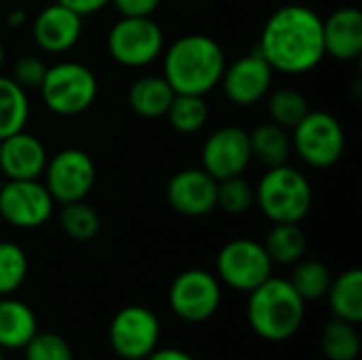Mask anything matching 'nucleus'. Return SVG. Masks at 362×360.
<instances>
[{
	"label": "nucleus",
	"instance_id": "obj_1",
	"mask_svg": "<svg viewBox=\"0 0 362 360\" xmlns=\"http://www.w3.org/2000/svg\"><path fill=\"white\" fill-rule=\"evenodd\" d=\"M257 51L278 72H312L327 55L322 17L303 4L280 6L265 21Z\"/></svg>",
	"mask_w": 362,
	"mask_h": 360
},
{
	"label": "nucleus",
	"instance_id": "obj_2",
	"mask_svg": "<svg viewBox=\"0 0 362 360\" xmlns=\"http://www.w3.org/2000/svg\"><path fill=\"white\" fill-rule=\"evenodd\" d=\"M227 57L208 34H185L163 53V79L174 93L206 95L218 87Z\"/></svg>",
	"mask_w": 362,
	"mask_h": 360
},
{
	"label": "nucleus",
	"instance_id": "obj_3",
	"mask_svg": "<svg viewBox=\"0 0 362 360\" xmlns=\"http://www.w3.org/2000/svg\"><path fill=\"white\" fill-rule=\"evenodd\" d=\"M246 316L261 339L280 344L299 333L305 318V301L286 278L269 276L248 293Z\"/></svg>",
	"mask_w": 362,
	"mask_h": 360
},
{
	"label": "nucleus",
	"instance_id": "obj_4",
	"mask_svg": "<svg viewBox=\"0 0 362 360\" xmlns=\"http://www.w3.org/2000/svg\"><path fill=\"white\" fill-rule=\"evenodd\" d=\"M255 204L272 223H301L312 210L314 191L303 172L282 163L261 176Z\"/></svg>",
	"mask_w": 362,
	"mask_h": 360
},
{
	"label": "nucleus",
	"instance_id": "obj_5",
	"mask_svg": "<svg viewBox=\"0 0 362 360\" xmlns=\"http://www.w3.org/2000/svg\"><path fill=\"white\" fill-rule=\"evenodd\" d=\"M45 106L62 117H74L91 108L98 95V79L93 70L81 62H57L47 66L40 83Z\"/></svg>",
	"mask_w": 362,
	"mask_h": 360
},
{
	"label": "nucleus",
	"instance_id": "obj_6",
	"mask_svg": "<svg viewBox=\"0 0 362 360\" xmlns=\"http://www.w3.org/2000/svg\"><path fill=\"white\" fill-rule=\"evenodd\" d=\"M223 284L216 274L199 267L180 272L168 291V306L172 314L189 325L208 323L221 308Z\"/></svg>",
	"mask_w": 362,
	"mask_h": 360
},
{
	"label": "nucleus",
	"instance_id": "obj_7",
	"mask_svg": "<svg viewBox=\"0 0 362 360\" xmlns=\"http://www.w3.org/2000/svg\"><path fill=\"white\" fill-rule=\"evenodd\" d=\"M291 144L310 168L325 170L341 159L346 151V132L331 112L310 110L293 127Z\"/></svg>",
	"mask_w": 362,
	"mask_h": 360
},
{
	"label": "nucleus",
	"instance_id": "obj_8",
	"mask_svg": "<svg viewBox=\"0 0 362 360\" xmlns=\"http://www.w3.org/2000/svg\"><path fill=\"white\" fill-rule=\"evenodd\" d=\"M272 272L274 263L265 246L250 238H235L216 255V278L221 284L238 293L255 291L269 276H274Z\"/></svg>",
	"mask_w": 362,
	"mask_h": 360
},
{
	"label": "nucleus",
	"instance_id": "obj_9",
	"mask_svg": "<svg viewBox=\"0 0 362 360\" xmlns=\"http://www.w3.org/2000/svg\"><path fill=\"white\" fill-rule=\"evenodd\" d=\"M106 45L117 64L142 68L163 53V30L153 17H121L110 28Z\"/></svg>",
	"mask_w": 362,
	"mask_h": 360
},
{
	"label": "nucleus",
	"instance_id": "obj_10",
	"mask_svg": "<svg viewBox=\"0 0 362 360\" xmlns=\"http://www.w3.org/2000/svg\"><path fill=\"white\" fill-rule=\"evenodd\" d=\"M161 339L159 316L144 306L121 308L108 325V344L123 360H144Z\"/></svg>",
	"mask_w": 362,
	"mask_h": 360
},
{
	"label": "nucleus",
	"instance_id": "obj_11",
	"mask_svg": "<svg viewBox=\"0 0 362 360\" xmlns=\"http://www.w3.org/2000/svg\"><path fill=\"white\" fill-rule=\"evenodd\" d=\"M45 187L59 204L85 199L95 185V163L83 149H62L47 159Z\"/></svg>",
	"mask_w": 362,
	"mask_h": 360
},
{
	"label": "nucleus",
	"instance_id": "obj_12",
	"mask_svg": "<svg viewBox=\"0 0 362 360\" xmlns=\"http://www.w3.org/2000/svg\"><path fill=\"white\" fill-rule=\"evenodd\" d=\"M55 199L38 180H6L0 187V219L17 229H38L53 216Z\"/></svg>",
	"mask_w": 362,
	"mask_h": 360
},
{
	"label": "nucleus",
	"instance_id": "obj_13",
	"mask_svg": "<svg viewBox=\"0 0 362 360\" xmlns=\"http://www.w3.org/2000/svg\"><path fill=\"white\" fill-rule=\"evenodd\" d=\"M274 72L276 70L267 64V59L259 51H252L225 66L218 85L223 87V93L231 104L252 106L269 93Z\"/></svg>",
	"mask_w": 362,
	"mask_h": 360
},
{
	"label": "nucleus",
	"instance_id": "obj_14",
	"mask_svg": "<svg viewBox=\"0 0 362 360\" xmlns=\"http://www.w3.org/2000/svg\"><path fill=\"white\" fill-rule=\"evenodd\" d=\"M248 132L238 125H227L210 134L202 146V168L216 180L240 176L250 166Z\"/></svg>",
	"mask_w": 362,
	"mask_h": 360
},
{
	"label": "nucleus",
	"instance_id": "obj_15",
	"mask_svg": "<svg viewBox=\"0 0 362 360\" xmlns=\"http://www.w3.org/2000/svg\"><path fill=\"white\" fill-rule=\"evenodd\" d=\"M216 182L204 168H187L170 178L165 199L182 216H206L216 208Z\"/></svg>",
	"mask_w": 362,
	"mask_h": 360
},
{
	"label": "nucleus",
	"instance_id": "obj_16",
	"mask_svg": "<svg viewBox=\"0 0 362 360\" xmlns=\"http://www.w3.org/2000/svg\"><path fill=\"white\" fill-rule=\"evenodd\" d=\"M83 34V17L62 2L45 6L32 21V38L47 53L70 51Z\"/></svg>",
	"mask_w": 362,
	"mask_h": 360
},
{
	"label": "nucleus",
	"instance_id": "obj_17",
	"mask_svg": "<svg viewBox=\"0 0 362 360\" xmlns=\"http://www.w3.org/2000/svg\"><path fill=\"white\" fill-rule=\"evenodd\" d=\"M45 144L25 129L0 140V172L6 180H32L40 178L47 166Z\"/></svg>",
	"mask_w": 362,
	"mask_h": 360
},
{
	"label": "nucleus",
	"instance_id": "obj_18",
	"mask_svg": "<svg viewBox=\"0 0 362 360\" xmlns=\"http://www.w3.org/2000/svg\"><path fill=\"white\" fill-rule=\"evenodd\" d=\"M325 53L339 62H354L362 53V11L344 6L322 19Z\"/></svg>",
	"mask_w": 362,
	"mask_h": 360
},
{
	"label": "nucleus",
	"instance_id": "obj_19",
	"mask_svg": "<svg viewBox=\"0 0 362 360\" xmlns=\"http://www.w3.org/2000/svg\"><path fill=\"white\" fill-rule=\"evenodd\" d=\"M38 331L34 310L13 295L0 297V348L4 352L23 350V346Z\"/></svg>",
	"mask_w": 362,
	"mask_h": 360
},
{
	"label": "nucleus",
	"instance_id": "obj_20",
	"mask_svg": "<svg viewBox=\"0 0 362 360\" xmlns=\"http://www.w3.org/2000/svg\"><path fill=\"white\" fill-rule=\"evenodd\" d=\"M174 95H176L174 89L170 87V83L163 76L148 74V76H140L138 81L132 83L127 100H129L132 110L138 117L159 119V117H165Z\"/></svg>",
	"mask_w": 362,
	"mask_h": 360
},
{
	"label": "nucleus",
	"instance_id": "obj_21",
	"mask_svg": "<svg viewBox=\"0 0 362 360\" xmlns=\"http://www.w3.org/2000/svg\"><path fill=\"white\" fill-rule=\"evenodd\" d=\"M329 306L333 312V318L361 325L362 323V272L361 269H348L333 278L329 291Z\"/></svg>",
	"mask_w": 362,
	"mask_h": 360
},
{
	"label": "nucleus",
	"instance_id": "obj_22",
	"mask_svg": "<svg viewBox=\"0 0 362 360\" xmlns=\"http://www.w3.org/2000/svg\"><path fill=\"white\" fill-rule=\"evenodd\" d=\"M263 246L274 265H295L305 255L308 238L299 223H274Z\"/></svg>",
	"mask_w": 362,
	"mask_h": 360
},
{
	"label": "nucleus",
	"instance_id": "obj_23",
	"mask_svg": "<svg viewBox=\"0 0 362 360\" xmlns=\"http://www.w3.org/2000/svg\"><path fill=\"white\" fill-rule=\"evenodd\" d=\"M248 140H250L252 159H257L265 168L282 166V163H286V159L291 155V138H288L286 129L272 121L255 127L248 134Z\"/></svg>",
	"mask_w": 362,
	"mask_h": 360
},
{
	"label": "nucleus",
	"instance_id": "obj_24",
	"mask_svg": "<svg viewBox=\"0 0 362 360\" xmlns=\"http://www.w3.org/2000/svg\"><path fill=\"white\" fill-rule=\"evenodd\" d=\"M30 117L28 91L11 76L0 74V140L25 129Z\"/></svg>",
	"mask_w": 362,
	"mask_h": 360
},
{
	"label": "nucleus",
	"instance_id": "obj_25",
	"mask_svg": "<svg viewBox=\"0 0 362 360\" xmlns=\"http://www.w3.org/2000/svg\"><path fill=\"white\" fill-rule=\"evenodd\" d=\"M361 333L356 325L333 318L320 335V350L329 360H356L361 356Z\"/></svg>",
	"mask_w": 362,
	"mask_h": 360
},
{
	"label": "nucleus",
	"instance_id": "obj_26",
	"mask_svg": "<svg viewBox=\"0 0 362 360\" xmlns=\"http://www.w3.org/2000/svg\"><path fill=\"white\" fill-rule=\"evenodd\" d=\"M293 289L299 293V297L310 303V301H320L327 297V291L333 282V274L329 265L316 259H301L295 263L293 276L288 278Z\"/></svg>",
	"mask_w": 362,
	"mask_h": 360
},
{
	"label": "nucleus",
	"instance_id": "obj_27",
	"mask_svg": "<svg viewBox=\"0 0 362 360\" xmlns=\"http://www.w3.org/2000/svg\"><path fill=\"white\" fill-rule=\"evenodd\" d=\"M208 115L210 110L204 95H193V93H176L165 112L170 125L180 134L199 132L206 125Z\"/></svg>",
	"mask_w": 362,
	"mask_h": 360
},
{
	"label": "nucleus",
	"instance_id": "obj_28",
	"mask_svg": "<svg viewBox=\"0 0 362 360\" xmlns=\"http://www.w3.org/2000/svg\"><path fill=\"white\" fill-rule=\"evenodd\" d=\"M59 225L70 240L89 242L100 233V214L89 204H85V199L62 204Z\"/></svg>",
	"mask_w": 362,
	"mask_h": 360
},
{
	"label": "nucleus",
	"instance_id": "obj_29",
	"mask_svg": "<svg viewBox=\"0 0 362 360\" xmlns=\"http://www.w3.org/2000/svg\"><path fill=\"white\" fill-rule=\"evenodd\" d=\"M267 112H269L272 123L284 129H293L310 112V106L301 91L293 87H282V89L272 91L269 102H267Z\"/></svg>",
	"mask_w": 362,
	"mask_h": 360
},
{
	"label": "nucleus",
	"instance_id": "obj_30",
	"mask_svg": "<svg viewBox=\"0 0 362 360\" xmlns=\"http://www.w3.org/2000/svg\"><path fill=\"white\" fill-rule=\"evenodd\" d=\"M28 278L25 250L15 242H0V297H8L21 289Z\"/></svg>",
	"mask_w": 362,
	"mask_h": 360
},
{
	"label": "nucleus",
	"instance_id": "obj_31",
	"mask_svg": "<svg viewBox=\"0 0 362 360\" xmlns=\"http://www.w3.org/2000/svg\"><path fill=\"white\" fill-rule=\"evenodd\" d=\"M255 204V189L240 176H229L216 182V208L227 214H244Z\"/></svg>",
	"mask_w": 362,
	"mask_h": 360
},
{
	"label": "nucleus",
	"instance_id": "obj_32",
	"mask_svg": "<svg viewBox=\"0 0 362 360\" xmlns=\"http://www.w3.org/2000/svg\"><path fill=\"white\" fill-rule=\"evenodd\" d=\"M25 360H74L72 346L53 331H36L34 337L23 346Z\"/></svg>",
	"mask_w": 362,
	"mask_h": 360
},
{
	"label": "nucleus",
	"instance_id": "obj_33",
	"mask_svg": "<svg viewBox=\"0 0 362 360\" xmlns=\"http://www.w3.org/2000/svg\"><path fill=\"white\" fill-rule=\"evenodd\" d=\"M45 72H47V64L36 57V55H23L15 62L13 66V81L23 87L25 91L30 89H38L42 79H45Z\"/></svg>",
	"mask_w": 362,
	"mask_h": 360
},
{
	"label": "nucleus",
	"instance_id": "obj_34",
	"mask_svg": "<svg viewBox=\"0 0 362 360\" xmlns=\"http://www.w3.org/2000/svg\"><path fill=\"white\" fill-rule=\"evenodd\" d=\"M121 17H153L161 0H110Z\"/></svg>",
	"mask_w": 362,
	"mask_h": 360
},
{
	"label": "nucleus",
	"instance_id": "obj_35",
	"mask_svg": "<svg viewBox=\"0 0 362 360\" xmlns=\"http://www.w3.org/2000/svg\"><path fill=\"white\" fill-rule=\"evenodd\" d=\"M57 2H62L64 6L72 8V11L78 13L81 17L93 15V13H98V11H102L104 6L110 4V0H57Z\"/></svg>",
	"mask_w": 362,
	"mask_h": 360
},
{
	"label": "nucleus",
	"instance_id": "obj_36",
	"mask_svg": "<svg viewBox=\"0 0 362 360\" xmlns=\"http://www.w3.org/2000/svg\"><path fill=\"white\" fill-rule=\"evenodd\" d=\"M144 360H195L193 354H189L182 348H155Z\"/></svg>",
	"mask_w": 362,
	"mask_h": 360
},
{
	"label": "nucleus",
	"instance_id": "obj_37",
	"mask_svg": "<svg viewBox=\"0 0 362 360\" xmlns=\"http://www.w3.org/2000/svg\"><path fill=\"white\" fill-rule=\"evenodd\" d=\"M23 19H25V13H23V11H15L13 15H8L6 23H8L11 28H17V25H21V23H23Z\"/></svg>",
	"mask_w": 362,
	"mask_h": 360
},
{
	"label": "nucleus",
	"instance_id": "obj_38",
	"mask_svg": "<svg viewBox=\"0 0 362 360\" xmlns=\"http://www.w3.org/2000/svg\"><path fill=\"white\" fill-rule=\"evenodd\" d=\"M2 62H4V45L0 40V68H2Z\"/></svg>",
	"mask_w": 362,
	"mask_h": 360
},
{
	"label": "nucleus",
	"instance_id": "obj_39",
	"mask_svg": "<svg viewBox=\"0 0 362 360\" xmlns=\"http://www.w3.org/2000/svg\"><path fill=\"white\" fill-rule=\"evenodd\" d=\"M0 360H6V356H4V350L0 348Z\"/></svg>",
	"mask_w": 362,
	"mask_h": 360
},
{
	"label": "nucleus",
	"instance_id": "obj_40",
	"mask_svg": "<svg viewBox=\"0 0 362 360\" xmlns=\"http://www.w3.org/2000/svg\"><path fill=\"white\" fill-rule=\"evenodd\" d=\"M0 227H2V219H0Z\"/></svg>",
	"mask_w": 362,
	"mask_h": 360
}]
</instances>
